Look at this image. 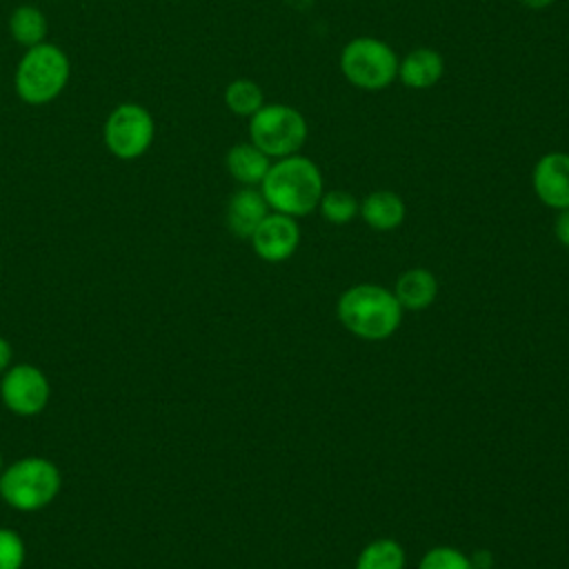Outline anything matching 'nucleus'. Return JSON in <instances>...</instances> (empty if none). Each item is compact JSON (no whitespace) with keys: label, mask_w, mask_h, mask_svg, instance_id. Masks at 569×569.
Masks as SVG:
<instances>
[{"label":"nucleus","mask_w":569,"mask_h":569,"mask_svg":"<svg viewBox=\"0 0 569 569\" xmlns=\"http://www.w3.org/2000/svg\"><path fill=\"white\" fill-rule=\"evenodd\" d=\"M340 325L360 340H387L402 322V307L393 291L380 284H353L336 302Z\"/></svg>","instance_id":"1"},{"label":"nucleus","mask_w":569,"mask_h":569,"mask_svg":"<svg viewBox=\"0 0 569 569\" xmlns=\"http://www.w3.org/2000/svg\"><path fill=\"white\" fill-rule=\"evenodd\" d=\"M260 191L276 213H284L291 218H302L311 213L322 196V173L305 156H287L278 158L264 180L260 182Z\"/></svg>","instance_id":"2"},{"label":"nucleus","mask_w":569,"mask_h":569,"mask_svg":"<svg viewBox=\"0 0 569 569\" xmlns=\"http://www.w3.org/2000/svg\"><path fill=\"white\" fill-rule=\"evenodd\" d=\"M69 76L71 64L67 53L58 44L40 42L22 53L16 67L13 87L22 102L40 107L64 91Z\"/></svg>","instance_id":"3"},{"label":"nucleus","mask_w":569,"mask_h":569,"mask_svg":"<svg viewBox=\"0 0 569 569\" xmlns=\"http://www.w3.org/2000/svg\"><path fill=\"white\" fill-rule=\"evenodd\" d=\"M62 487L60 469L40 456H27L0 473V498L16 511H40L56 500Z\"/></svg>","instance_id":"4"},{"label":"nucleus","mask_w":569,"mask_h":569,"mask_svg":"<svg viewBox=\"0 0 569 569\" xmlns=\"http://www.w3.org/2000/svg\"><path fill=\"white\" fill-rule=\"evenodd\" d=\"M340 71L353 87L380 91L398 78V56L387 42L360 36L345 44L340 53Z\"/></svg>","instance_id":"5"},{"label":"nucleus","mask_w":569,"mask_h":569,"mask_svg":"<svg viewBox=\"0 0 569 569\" xmlns=\"http://www.w3.org/2000/svg\"><path fill=\"white\" fill-rule=\"evenodd\" d=\"M249 138L269 158H287L305 144L307 120L289 104H262L249 120Z\"/></svg>","instance_id":"6"},{"label":"nucleus","mask_w":569,"mask_h":569,"mask_svg":"<svg viewBox=\"0 0 569 569\" xmlns=\"http://www.w3.org/2000/svg\"><path fill=\"white\" fill-rule=\"evenodd\" d=\"M156 124L147 107L138 102H122L104 120V147L118 160H136L144 156L153 142Z\"/></svg>","instance_id":"7"},{"label":"nucleus","mask_w":569,"mask_h":569,"mask_svg":"<svg viewBox=\"0 0 569 569\" xmlns=\"http://www.w3.org/2000/svg\"><path fill=\"white\" fill-rule=\"evenodd\" d=\"M0 393L9 411L18 416H36L47 407L51 398V385L36 365L18 362L2 373Z\"/></svg>","instance_id":"8"},{"label":"nucleus","mask_w":569,"mask_h":569,"mask_svg":"<svg viewBox=\"0 0 569 569\" xmlns=\"http://www.w3.org/2000/svg\"><path fill=\"white\" fill-rule=\"evenodd\" d=\"M251 247L264 262L289 260L300 242V227L296 218L284 213H267V218L251 233Z\"/></svg>","instance_id":"9"},{"label":"nucleus","mask_w":569,"mask_h":569,"mask_svg":"<svg viewBox=\"0 0 569 569\" xmlns=\"http://www.w3.org/2000/svg\"><path fill=\"white\" fill-rule=\"evenodd\" d=\"M533 193L549 209H569V153H545L531 173Z\"/></svg>","instance_id":"10"},{"label":"nucleus","mask_w":569,"mask_h":569,"mask_svg":"<svg viewBox=\"0 0 569 569\" xmlns=\"http://www.w3.org/2000/svg\"><path fill=\"white\" fill-rule=\"evenodd\" d=\"M267 213H269V204L262 191L256 187H242L229 198L224 222L236 238L249 240L251 233L258 229V224L267 218Z\"/></svg>","instance_id":"11"},{"label":"nucleus","mask_w":569,"mask_h":569,"mask_svg":"<svg viewBox=\"0 0 569 569\" xmlns=\"http://www.w3.org/2000/svg\"><path fill=\"white\" fill-rule=\"evenodd\" d=\"M391 291L400 302L402 311H422L433 305L438 296V280L429 269L413 267L398 276Z\"/></svg>","instance_id":"12"},{"label":"nucleus","mask_w":569,"mask_h":569,"mask_svg":"<svg viewBox=\"0 0 569 569\" xmlns=\"http://www.w3.org/2000/svg\"><path fill=\"white\" fill-rule=\"evenodd\" d=\"M445 71V60L436 49L418 47L411 49L398 62V78L409 89H429L433 87Z\"/></svg>","instance_id":"13"},{"label":"nucleus","mask_w":569,"mask_h":569,"mask_svg":"<svg viewBox=\"0 0 569 569\" xmlns=\"http://www.w3.org/2000/svg\"><path fill=\"white\" fill-rule=\"evenodd\" d=\"M224 164L229 176L242 187H260L271 167V158L253 142H238L227 151Z\"/></svg>","instance_id":"14"},{"label":"nucleus","mask_w":569,"mask_h":569,"mask_svg":"<svg viewBox=\"0 0 569 569\" xmlns=\"http://www.w3.org/2000/svg\"><path fill=\"white\" fill-rule=\"evenodd\" d=\"M358 216L376 231H393L405 220V202L398 193L378 189L360 202Z\"/></svg>","instance_id":"15"},{"label":"nucleus","mask_w":569,"mask_h":569,"mask_svg":"<svg viewBox=\"0 0 569 569\" xmlns=\"http://www.w3.org/2000/svg\"><path fill=\"white\" fill-rule=\"evenodd\" d=\"M47 31H49L47 16L33 4H20L9 16V33H11L13 42L22 44L24 49L47 42L44 40Z\"/></svg>","instance_id":"16"},{"label":"nucleus","mask_w":569,"mask_h":569,"mask_svg":"<svg viewBox=\"0 0 569 569\" xmlns=\"http://www.w3.org/2000/svg\"><path fill=\"white\" fill-rule=\"evenodd\" d=\"M405 562L407 553L398 540L376 538L360 549L353 569H405Z\"/></svg>","instance_id":"17"},{"label":"nucleus","mask_w":569,"mask_h":569,"mask_svg":"<svg viewBox=\"0 0 569 569\" xmlns=\"http://www.w3.org/2000/svg\"><path fill=\"white\" fill-rule=\"evenodd\" d=\"M224 104L231 113L251 118L264 104V96H262V89L258 87V82H253L249 78H238L227 84Z\"/></svg>","instance_id":"18"},{"label":"nucleus","mask_w":569,"mask_h":569,"mask_svg":"<svg viewBox=\"0 0 569 569\" xmlns=\"http://www.w3.org/2000/svg\"><path fill=\"white\" fill-rule=\"evenodd\" d=\"M320 216L331 222V224H347L351 222L358 211H360V202L342 189H331V191H322L320 202H318Z\"/></svg>","instance_id":"19"},{"label":"nucleus","mask_w":569,"mask_h":569,"mask_svg":"<svg viewBox=\"0 0 569 569\" xmlns=\"http://www.w3.org/2000/svg\"><path fill=\"white\" fill-rule=\"evenodd\" d=\"M418 569H476L471 558L456 547L438 545L431 547L418 562Z\"/></svg>","instance_id":"20"},{"label":"nucleus","mask_w":569,"mask_h":569,"mask_svg":"<svg viewBox=\"0 0 569 569\" xmlns=\"http://www.w3.org/2000/svg\"><path fill=\"white\" fill-rule=\"evenodd\" d=\"M24 558L27 549L20 533L0 527V569H22Z\"/></svg>","instance_id":"21"},{"label":"nucleus","mask_w":569,"mask_h":569,"mask_svg":"<svg viewBox=\"0 0 569 569\" xmlns=\"http://www.w3.org/2000/svg\"><path fill=\"white\" fill-rule=\"evenodd\" d=\"M553 236L556 240L569 249V209H560L553 220Z\"/></svg>","instance_id":"22"},{"label":"nucleus","mask_w":569,"mask_h":569,"mask_svg":"<svg viewBox=\"0 0 569 569\" xmlns=\"http://www.w3.org/2000/svg\"><path fill=\"white\" fill-rule=\"evenodd\" d=\"M13 365V347L7 338L0 336V373H4Z\"/></svg>","instance_id":"23"},{"label":"nucleus","mask_w":569,"mask_h":569,"mask_svg":"<svg viewBox=\"0 0 569 569\" xmlns=\"http://www.w3.org/2000/svg\"><path fill=\"white\" fill-rule=\"evenodd\" d=\"M518 2L529 9H547L549 4H553V0H518Z\"/></svg>","instance_id":"24"},{"label":"nucleus","mask_w":569,"mask_h":569,"mask_svg":"<svg viewBox=\"0 0 569 569\" xmlns=\"http://www.w3.org/2000/svg\"><path fill=\"white\" fill-rule=\"evenodd\" d=\"M2 469H4V460H2V453H0V473H2Z\"/></svg>","instance_id":"25"}]
</instances>
